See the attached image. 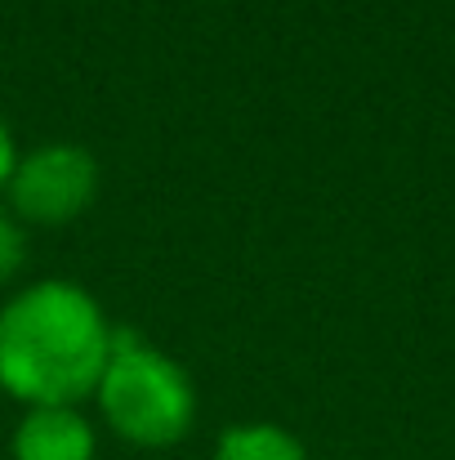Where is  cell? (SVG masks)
<instances>
[{"label": "cell", "instance_id": "cell-1", "mask_svg": "<svg viewBox=\"0 0 455 460\" xmlns=\"http://www.w3.org/2000/svg\"><path fill=\"white\" fill-rule=\"evenodd\" d=\"M112 326L76 282H36L0 308V389L27 407H72L99 389Z\"/></svg>", "mask_w": 455, "mask_h": 460}, {"label": "cell", "instance_id": "cell-2", "mask_svg": "<svg viewBox=\"0 0 455 460\" xmlns=\"http://www.w3.org/2000/svg\"><path fill=\"white\" fill-rule=\"evenodd\" d=\"M94 394L108 425L135 447H170L197 420L192 376L135 326H112V358Z\"/></svg>", "mask_w": 455, "mask_h": 460}, {"label": "cell", "instance_id": "cell-3", "mask_svg": "<svg viewBox=\"0 0 455 460\" xmlns=\"http://www.w3.org/2000/svg\"><path fill=\"white\" fill-rule=\"evenodd\" d=\"M9 201L31 224H67L99 192V161L81 144H45L18 156L9 174Z\"/></svg>", "mask_w": 455, "mask_h": 460}, {"label": "cell", "instance_id": "cell-4", "mask_svg": "<svg viewBox=\"0 0 455 460\" xmlns=\"http://www.w3.org/2000/svg\"><path fill=\"white\" fill-rule=\"evenodd\" d=\"M13 460H94V429L76 407H27L13 429Z\"/></svg>", "mask_w": 455, "mask_h": 460}, {"label": "cell", "instance_id": "cell-5", "mask_svg": "<svg viewBox=\"0 0 455 460\" xmlns=\"http://www.w3.org/2000/svg\"><path fill=\"white\" fill-rule=\"evenodd\" d=\"M214 460H308V452L291 429L255 420V425H232L219 438Z\"/></svg>", "mask_w": 455, "mask_h": 460}, {"label": "cell", "instance_id": "cell-6", "mask_svg": "<svg viewBox=\"0 0 455 460\" xmlns=\"http://www.w3.org/2000/svg\"><path fill=\"white\" fill-rule=\"evenodd\" d=\"M22 251H27L22 228H18L9 215H0V282H4V278H13V273L22 269Z\"/></svg>", "mask_w": 455, "mask_h": 460}, {"label": "cell", "instance_id": "cell-7", "mask_svg": "<svg viewBox=\"0 0 455 460\" xmlns=\"http://www.w3.org/2000/svg\"><path fill=\"white\" fill-rule=\"evenodd\" d=\"M13 165H18V148H13L9 121H4V112H0V192L9 188V174H13Z\"/></svg>", "mask_w": 455, "mask_h": 460}]
</instances>
